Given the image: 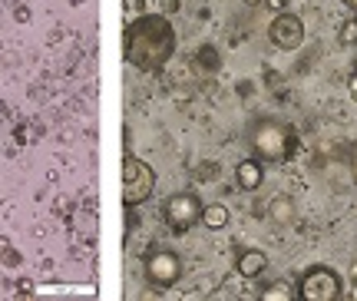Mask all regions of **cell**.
Wrapping results in <instances>:
<instances>
[{"label":"cell","instance_id":"1","mask_svg":"<svg viewBox=\"0 0 357 301\" xmlns=\"http://www.w3.org/2000/svg\"><path fill=\"white\" fill-rule=\"evenodd\" d=\"M126 63L142 73H159L176 53V27L162 13H146L132 20L123 34Z\"/></svg>","mask_w":357,"mask_h":301},{"label":"cell","instance_id":"2","mask_svg":"<svg viewBox=\"0 0 357 301\" xmlns=\"http://www.w3.org/2000/svg\"><path fill=\"white\" fill-rule=\"evenodd\" d=\"M248 146L255 152V159H265V163H288V159H294L301 139L294 133V126L265 116V119H255V123L248 126Z\"/></svg>","mask_w":357,"mask_h":301},{"label":"cell","instance_id":"3","mask_svg":"<svg viewBox=\"0 0 357 301\" xmlns=\"http://www.w3.org/2000/svg\"><path fill=\"white\" fill-rule=\"evenodd\" d=\"M153 189H155L153 166L136 159L132 152H126V159H123V202H126V209H136L142 202H149Z\"/></svg>","mask_w":357,"mask_h":301},{"label":"cell","instance_id":"4","mask_svg":"<svg viewBox=\"0 0 357 301\" xmlns=\"http://www.w3.org/2000/svg\"><path fill=\"white\" fill-rule=\"evenodd\" d=\"M202 199L189 189H182V192H176V196H169L162 202V219H166V226L172 232H189L195 222H202Z\"/></svg>","mask_w":357,"mask_h":301},{"label":"cell","instance_id":"5","mask_svg":"<svg viewBox=\"0 0 357 301\" xmlns=\"http://www.w3.org/2000/svg\"><path fill=\"white\" fill-rule=\"evenodd\" d=\"M298 298L305 301H337L341 298V275L328 265L307 268L298 281Z\"/></svg>","mask_w":357,"mask_h":301},{"label":"cell","instance_id":"6","mask_svg":"<svg viewBox=\"0 0 357 301\" xmlns=\"http://www.w3.org/2000/svg\"><path fill=\"white\" fill-rule=\"evenodd\" d=\"M142 272H146V278L153 281L155 288H172L178 278H182V258L169 249H155L146 255Z\"/></svg>","mask_w":357,"mask_h":301},{"label":"cell","instance_id":"7","mask_svg":"<svg viewBox=\"0 0 357 301\" xmlns=\"http://www.w3.org/2000/svg\"><path fill=\"white\" fill-rule=\"evenodd\" d=\"M268 40L278 47V50L291 53L305 43V20L298 13H278L271 27H268Z\"/></svg>","mask_w":357,"mask_h":301},{"label":"cell","instance_id":"8","mask_svg":"<svg viewBox=\"0 0 357 301\" xmlns=\"http://www.w3.org/2000/svg\"><path fill=\"white\" fill-rule=\"evenodd\" d=\"M324 182H328L334 192H351V189L357 186L354 169H351L347 152H341V156H331V159H324Z\"/></svg>","mask_w":357,"mask_h":301},{"label":"cell","instance_id":"9","mask_svg":"<svg viewBox=\"0 0 357 301\" xmlns=\"http://www.w3.org/2000/svg\"><path fill=\"white\" fill-rule=\"evenodd\" d=\"M268 209V222L275 228H291L294 222H298V202L291 199V196H275V199L265 205Z\"/></svg>","mask_w":357,"mask_h":301},{"label":"cell","instance_id":"10","mask_svg":"<svg viewBox=\"0 0 357 301\" xmlns=\"http://www.w3.org/2000/svg\"><path fill=\"white\" fill-rule=\"evenodd\" d=\"M268 268V255L261 249H242L235 255V272L245 278V281H252V278H261Z\"/></svg>","mask_w":357,"mask_h":301},{"label":"cell","instance_id":"11","mask_svg":"<svg viewBox=\"0 0 357 301\" xmlns=\"http://www.w3.org/2000/svg\"><path fill=\"white\" fill-rule=\"evenodd\" d=\"M235 182H238L242 192H255L265 182V166L258 163V159H242V163L235 166Z\"/></svg>","mask_w":357,"mask_h":301},{"label":"cell","instance_id":"12","mask_svg":"<svg viewBox=\"0 0 357 301\" xmlns=\"http://www.w3.org/2000/svg\"><path fill=\"white\" fill-rule=\"evenodd\" d=\"M229 219H231V212H229V205H225V202H208V205L202 209V226L208 228V232L225 228L229 226Z\"/></svg>","mask_w":357,"mask_h":301},{"label":"cell","instance_id":"13","mask_svg":"<svg viewBox=\"0 0 357 301\" xmlns=\"http://www.w3.org/2000/svg\"><path fill=\"white\" fill-rule=\"evenodd\" d=\"M258 298L261 301H294L298 298V288H294L291 281L278 278V281H271V285H265V288L258 291Z\"/></svg>","mask_w":357,"mask_h":301},{"label":"cell","instance_id":"14","mask_svg":"<svg viewBox=\"0 0 357 301\" xmlns=\"http://www.w3.org/2000/svg\"><path fill=\"white\" fill-rule=\"evenodd\" d=\"M195 63L202 66L205 73H218V70H222V53H218L212 43H205V47L195 50Z\"/></svg>","mask_w":357,"mask_h":301},{"label":"cell","instance_id":"15","mask_svg":"<svg viewBox=\"0 0 357 301\" xmlns=\"http://www.w3.org/2000/svg\"><path fill=\"white\" fill-rule=\"evenodd\" d=\"M337 43L341 47H357V17H351V20L337 27Z\"/></svg>","mask_w":357,"mask_h":301},{"label":"cell","instance_id":"16","mask_svg":"<svg viewBox=\"0 0 357 301\" xmlns=\"http://www.w3.org/2000/svg\"><path fill=\"white\" fill-rule=\"evenodd\" d=\"M178 7H182L178 0H159V13H162V17H172V13H178Z\"/></svg>","mask_w":357,"mask_h":301},{"label":"cell","instance_id":"17","mask_svg":"<svg viewBox=\"0 0 357 301\" xmlns=\"http://www.w3.org/2000/svg\"><path fill=\"white\" fill-rule=\"evenodd\" d=\"M347 159H351V169H354V179H357V139L354 142H351V146H347Z\"/></svg>","mask_w":357,"mask_h":301},{"label":"cell","instance_id":"18","mask_svg":"<svg viewBox=\"0 0 357 301\" xmlns=\"http://www.w3.org/2000/svg\"><path fill=\"white\" fill-rule=\"evenodd\" d=\"M347 89H351V96L357 100V70H354L351 76H347Z\"/></svg>","mask_w":357,"mask_h":301},{"label":"cell","instance_id":"19","mask_svg":"<svg viewBox=\"0 0 357 301\" xmlns=\"http://www.w3.org/2000/svg\"><path fill=\"white\" fill-rule=\"evenodd\" d=\"M13 17H17L20 24H26V20H30V10H26V7H17V13H13Z\"/></svg>","mask_w":357,"mask_h":301},{"label":"cell","instance_id":"20","mask_svg":"<svg viewBox=\"0 0 357 301\" xmlns=\"http://www.w3.org/2000/svg\"><path fill=\"white\" fill-rule=\"evenodd\" d=\"M0 255H13V251H10V242H7V239H0Z\"/></svg>","mask_w":357,"mask_h":301},{"label":"cell","instance_id":"21","mask_svg":"<svg viewBox=\"0 0 357 301\" xmlns=\"http://www.w3.org/2000/svg\"><path fill=\"white\" fill-rule=\"evenodd\" d=\"M268 3H271V7H278V10L284 13V3H288V0H268Z\"/></svg>","mask_w":357,"mask_h":301},{"label":"cell","instance_id":"22","mask_svg":"<svg viewBox=\"0 0 357 301\" xmlns=\"http://www.w3.org/2000/svg\"><path fill=\"white\" fill-rule=\"evenodd\" d=\"M341 3H347V7H351V10L357 13V0H341Z\"/></svg>","mask_w":357,"mask_h":301},{"label":"cell","instance_id":"23","mask_svg":"<svg viewBox=\"0 0 357 301\" xmlns=\"http://www.w3.org/2000/svg\"><path fill=\"white\" fill-rule=\"evenodd\" d=\"M258 3H265V0H245V7H258Z\"/></svg>","mask_w":357,"mask_h":301},{"label":"cell","instance_id":"24","mask_svg":"<svg viewBox=\"0 0 357 301\" xmlns=\"http://www.w3.org/2000/svg\"><path fill=\"white\" fill-rule=\"evenodd\" d=\"M351 278H354V281H357V265H354V268H351Z\"/></svg>","mask_w":357,"mask_h":301}]
</instances>
